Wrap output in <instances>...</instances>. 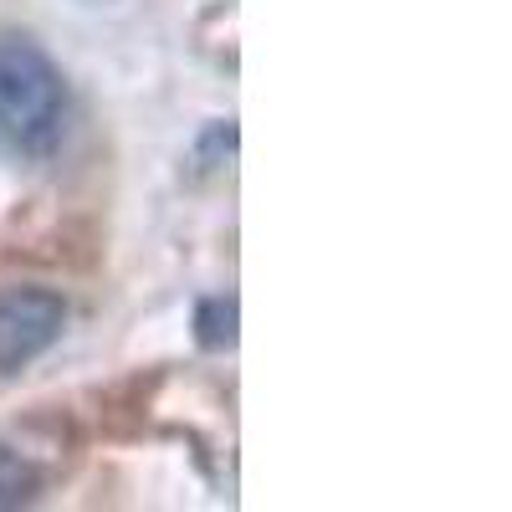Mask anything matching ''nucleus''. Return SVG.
Instances as JSON below:
<instances>
[{"label": "nucleus", "instance_id": "1", "mask_svg": "<svg viewBox=\"0 0 512 512\" xmlns=\"http://www.w3.org/2000/svg\"><path fill=\"white\" fill-rule=\"evenodd\" d=\"M67 123L57 62L26 36L0 41V139L16 154H52Z\"/></svg>", "mask_w": 512, "mask_h": 512}, {"label": "nucleus", "instance_id": "4", "mask_svg": "<svg viewBox=\"0 0 512 512\" xmlns=\"http://www.w3.org/2000/svg\"><path fill=\"white\" fill-rule=\"evenodd\" d=\"M200 344H205V349L236 344V303H226V297H216V303H200Z\"/></svg>", "mask_w": 512, "mask_h": 512}, {"label": "nucleus", "instance_id": "3", "mask_svg": "<svg viewBox=\"0 0 512 512\" xmlns=\"http://www.w3.org/2000/svg\"><path fill=\"white\" fill-rule=\"evenodd\" d=\"M41 466L26 446H11V441H0V507H21L41 492Z\"/></svg>", "mask_w": 512, "mask_h": 512}, {"label": "nucleus", "instance_id": "2", "mask_svg": "<svg viewBox=\"0 0 512 512\" xmlns=\"http://www.w3.org/2000/svg\"><path fill=\"white\" fill-rule=\"evenodd\" d=\"M67 328V303L47 287L0 292V374H21L36 364Z\"/></svg>", "mask_w": 512, "mask_h": 512}]
</instances>
